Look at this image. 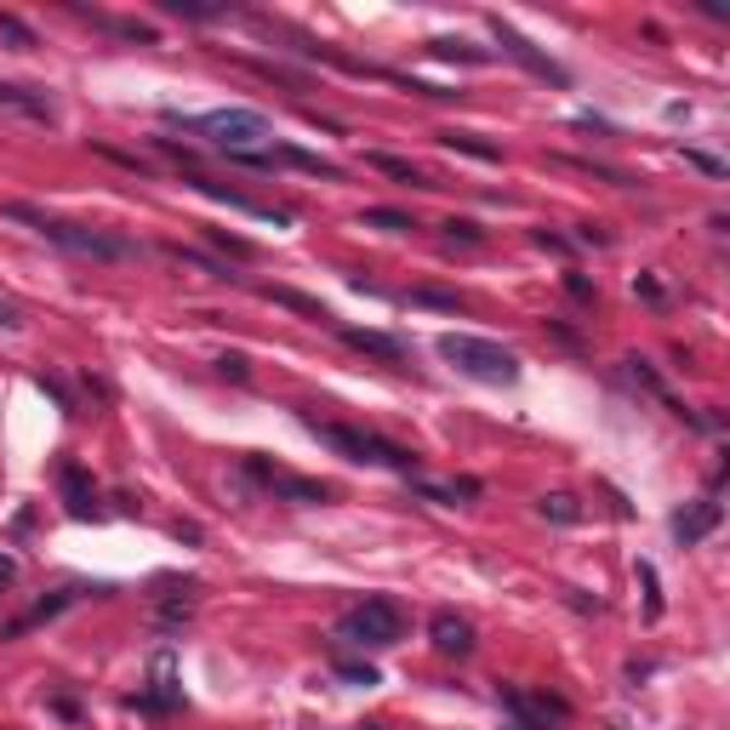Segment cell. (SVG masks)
Wrapping results in <instances>:
<instances>
[{"label":"cell","mask_w":730,"mask_h":730,"mask_svg":"<svg viewBox=\"0 0 730 730\" xmlns=\"http://www.w3.org/2000/svg\"><path fill=\"white\" fill-rule=\"evenodd\" d=\"M7 217L29 223V229H35L40 240H52V246L74 251V258H97V263H120V258H132V240H115V235H104V229H86V223H58V217H46V212H35V206H23V200H12Z\"/></svg>","instance_id":"cell-1"},{"label":"cell","mask_w":730,"mask_h":730,"mask_svg":"<svg viewBox=\"0 0 730 730\" xmlns=\"http://www.w3.org/2000/svg\"><path fill=\"white\" fill-rule=\"evenodd\" d=\"M440 360H451L463 376H474V383H496V388L519 383V355H514V348H502V343H491V337L445 332L440 337Z\"/></svg>","instance_id":"cell-2"},{"label":"cell","mask_w":730,"mask_h":730,"mask_svg":"<svg viewBox=\"0 0 730 730\" xmlns=\"http://www.w3.org/2000/svg\"><path fill=\"white\" fill-rule=\"evenodd\" d=\"M183 132H200L223 155H263V143H274V125L258 109H212L200 120H183Z\"/></svg>","instance_id":"cell-3"},{"label":"cell","mask_w":730,"mask_h":730,"mask_svg":"<svg viewBox=\"0 0 730 730\" xmlns=\"http://www.w3.org/2000/svg\"><path fill=\"white\" fill-rule=\"evenodd\" d=\"M303 428H309L320 445H332L343 463H388V468L406 474V480L417 474V457H411V451H399V445L376 440V434H360V428H343V422H320V417H303Z\"/></svg>","instance_id":"cell-4"},{"label":"cell","mask_w":730,"mask_h":730,"mask_svg":"<svg viewBox=\"0 0 730 730\" xmlns=\"http://www.w3.org/2000/svg\"><path fill=\"white\" fill-rule=\"evenodd\" d=\"M337 639L360 645V650H388V645L406 639V611H399L394 599H366V606H355L337 622Z\"/></svg>","instance_id":"cell-5"},{"label":"cell","mask_w":730,"mask_h":730,"mask_svg":"<svg viewBox=\"0 0 730 730\" xmlns=\"http://www.w3.org/2000/svg\"><path fill=\"white\" fill-rule=\"evenodd\" d=\"M491 35H496V46H502V52H508L514 63H525V69H531V74H537V81H553V86H565V69H560V63H553V58H542V52H537V46H531V40H525V35L514 29V23H502V17H491Z\"/></svg>","instance_id":"cell-6"},{"label":"cell","mask_w":730,"mask_h":730,"mask_svg":"<svg viewBox=\"0 0 730 730\" xmlns=\"http://www.w3.org/2000/svg\"><path fill=\"white\" fill-rule=\"evenodd\" d=\"M246 474H258V480H263L274 496L303 502V508H320V502H332V491H325V486H314V480H297V474H280V468H268L263 457H246Z\"/></svg>","instance_id":"cell-7"},{"label":"cell","mask_w":730,"mask_h":730,"mask_svg":"<svg viewBox=\"0 0 730 730\" xmlns=\"http://www.w3.org/2000/svg\"><path fill=\"white\" fill-rule=\"evenodd\" d=\"M332 332H337L348 348L376 355V360H388V366H406V360H411V348L399 343V337H388V332H360V325H343V320H332Z\"/></svg>","instance_id":"cell-8"},{"label":"cell","mask_w":730,"mask_h":730,"mask_svg":"<svg viewBox=\"0 0 730 730\" xmlns=\"http://www.w3.org/2000/svg\"><path fill=\"white\" fill-rule=\"evenodd\" d=\"M719 519H725V508L714 496H702V502H691V508H679L673 514V537H679V548H696L708 531H719Z\"/></svg>","instance_id":"cell-9"},{"label":"cell","mask_w":730,"mask_h":730,"mask_svg":"<svg viewBox=\"0 0 730 730\" xmlns=\"http://www.w3.org/2000/svg\"><path fill=\"white\" fill-rule=\"evenodd\" d=\"M502 708H508L514 719H531V725H542L548 730V719H565L571 708H565V702L560 696H542V691H502Z\"/></svg>","instance_id":"cell-10"},{"label":"cell","mask_w":730,"mask_h":730,"mask_svg":"<svg viewBox=\"0 0 730 730\" xmlns=\"http://www.w3.org/2000/svg\"><path fill=\"white\" fill-rule=\"evenodd\" d=\"M428 639H434L440 657H468V650H474V627L457 611H440L434 622H428Z\"/></svg>","instance_id":"cell-11"},{"label":"cell","mask_w":730,"mask_h":730,"mask_svg":"<svg viewBox=\"0 0 730 730\" xmlns=\"http://www.w3.org/2000/svg\"><path fill=\"white\" fill-rule=\"evenodd\" d=\"M132 708H143V714H171V708H183V685L171 679V657L155 662V691H137Z\"/></svg>","instance_id":"cell-12"},{"label":"cell","mask_w":730,"mask_h":730,"mask_svg":"<svg viewBox=\"0 0 730 730\" xmlns=\"http://www.w3.org/2000/svg\"><path fill=\"white\" fill-rule=\"evenodd\" d=\"M58 486H63V502H69L74 519H97V496H92V480H86L81 463H63L58 468Z\"/></svg>","instance_id":"cell-13"},{"label":"cell","mask_w":730,"mask_h":730,"mask_svg":"<svg viewBox=\"0 0 730 730\" xmlns=\"http://www.w3.org/2000/svg\"><path fill=\"white\" fill-rule=\"evenodd\" d=\"M263 297H268V303H280V309H297V314H303V320H314V325H332V309H320V303H314V297H303V291H286V286H268Z\"/></svg>","instance_id":"cell-14"},{"label":"cell","mask_w":730,"mask_h":730,"mask_svg":"<svg viewBox=\"0 0 730 730\" xmlns=\"http://www.w3.org/2000/svg\"><path fill=\"white\" fill-rule=\"evenodd\" d=\"M366 166H371V171H383V178H394V183H406V189H434L411 160H399V155H371Z\"/></svg>","instance_id":"cell-15"},{"label":"cell","mask_w":730,"mask_h":730,"mask_svg":"<svg viewBox=\"0 0 730 730\" xmlns=\"http://www.w3.org/2000/svg\"><path fill=\"white\" fill-rule=\"evenodd\" d=\"M274 155H280L286 166H297V171H314V178H325V183H343V166L309 155V148H274Z\"/></svg>","instance_id":"cell-16"},{"label":"cell","mask_w":730,"mask_h":730,"mask_svg":"<svg viewBox=\"0 0 730 730\" xmlns=\"http://www.w3.org/2000/svg\"><path fill=\"white\" fill-rule=\"evenodd\" d=\"M194 594H200V583H166V594H160V622L171 627V622H178V617H189L194 611Z\"/></svg>","instance_id":"cell-17"},{"label":"cell","mask_w":730,"mask_h":730,"mask_svg":"<svg viewBox=\"0 0 730 730\" xmlns=\"http://www.w3.org/2000/svg\"><path fill=\"white\" fill-rule=\"evenodd\" d=\"M166 258H171V263H189V268H200V274H212V280H240L229 263H212L206 251H189V246H166Z\"/></svg>","instance_id":"cell-18"},{"label":"cell","mask_w":730,"mask_h":730,"mask_svg":"<svg viewBox=\"0 0 730 730\" xmlns=\"http://www.w3.org/2000/svg\"><path fill=\"white\" fill-rule=\"evenodd\" d=\"M440 143L445 148H457V155H474V160H502V148L496 143H480V137H474V132H440Z\"/></svg>","instance_id":"cell-19"},{"label":"cell","mask_w":730,"mask_h":730,"mask_svg":"<svg viewBox=\"0 0 730 730\" xmlns=\"http://www.w3.org/2000/svg\"><path fill=\"white\" fill-rule=\"evenodd\" d=\"M537 508H542V519H553V525H576V519H583V502H576V496H565V491L542 496Z\"/></svg>","instance_id":"cell-20"},{"label":"cell","mask_w":730,"mask_h":730,"mask_svg":"<svg viewBox=\"0 0 730 730\" xmlns=\"http://www.w3.org/2000/svg\"><path fill=\"white\" fill-rule=\"evenodd\" d=\"M0 40H7L12 52H35V29L23 17H12V12H0Z\"/></svg>","instance_id":"cell-21"},{"label":"cell","mask_w":730,"mask_h":730,"mask_svg":"<svg viewBox=\"0 0 730 730\" xmlns=\"http://www.w3.org/2000/svg\"><path fill=\"white\" fill-rule=\"evenodd\" d=\"M428 52H434V58H463V63H486V58H491V52H480V46H468V40H451V35L428 40Z\"/></svg>","instance_id":"cell-22"},{"label":"cell","mask_w":730,"mask_h":730,"mask_svg":"<svg viewBox=\"0 0 730 730\" xmlns=\"http://www.w3.org/2000/svg\"><path fill=\"white\" fill-rule=\"evenodd\" d=\"M360 223H366V229H388V235H406V229H417V223H411L406 212H394V206H371Z\"/></svg>","instance_id":"cell-23"},{"label":"cell","mask_w":730,"mask_h":730,"mask_svg":"<svg viewBox=\"0 0 730 730\" xmlns=\"http://www.w3.org/2000/svg\"><path fill=\"white\" fill-rule=\"evenodd\" d=\"M171 17H189V23H212V17H229V7H200V0H160Z\"/></svg>","instance_id":"cell-24"},{"label":"cell","mask_w":730,"mask_h":730,"mask_svg":"<svg viewBox=\"0 0 730 730\" xmlns=\"http://www.w3.org/2000/svg\"><path fill=\"white\" fill-rule=\"evenodd\" d=\"M445 240H451V246H457V240H463V246H480L486 229H480V223H468V217H451V223H445Z\"/></svg>","instance_id":"cell-25"},{"label":"cell","mask_w":730,"mask_h":730,"mask_svg":"<svg viewBox=\"0 0 730 730\" xmlns=\"http://www.w3.org/2000/svg\"><path fill=\"white\" fill-rule=\"evenodd\" d=\"M639 583H645V617L657 622V617H662V594H657V565H639Z\"/></svg>","instance_id":"cell-26"},{"label":"cell","mask_w":730,"mask_h":730,"mask_svg":"<svg viewBox=\"0 0 730 730\" xmlns=\"http://www.w3.org/2000/svg\"><path fill=\"white\" fill-rule=\"evenodd\" d=\"M411 303H428V309H451V314H457L463 297H457V291H411Z\"/></svg>","instance_id":"cell-27"},{"label":"cell","mask_w":730,"mask_h":730,"mask_svg":"<svg viewBox=\"0 0 730 730\" xmlns=\"http://www.w3.org/2000/svg\"><path fill=\"white\" fill-rule=\"evenodd\" d=\"M337 673L348 679V685H366V691L376 685V668L371 662H337Z\"/></svg>","instance_id":"cell-28"},{"label":"cell","mask_w":730,"mask_h":730,"mask_svg":"<svg viewBox=\"0 0 730 730\" xmlns=\"http://www.w3.org/2000/svg\"><path fill=\"white\" fill-rule=\"evenodd\" d=\"M217 371H223V376H235V383H246V376H251V360H246V355H223Z\"/></svg>","instance_id":"cell-29"},{"label":"cell","mask_w":730,"mask_h":730,"mask_svg":"<svg viewBox=\"0 0 730 730\" xmlns=\"http://www.w3.org/2000/svg\"><path fill=\"white\" fill-rule=\"evenodd\" d=\"M565 291L576 297V303H594V280H588V274H565Z\"/></svg>","instance_id":"cell-30"},{"label":"cell","mask_w":730,"mask_h":730,"mask_svg":"<svg viewBox=\"0 0 730 730\" xmlns=\"http://www.w3.org/2000/svg\"><path fill=\"white\" fill-rule=\"evenodd\" d=\"M685 160H691L696 171H708V178H725V166H719L714 155H702V148H685Z\"/></svg>","instance_id":"cell-31"},{"label":"cell","mask_w":730,"mask_h":730,"mask_svg":"<svg viewBox=\"0 0 730 730\" xmlns=\"http://www.w3.org/2000/svg\"><path fill=\"white\" fill-rule=\"evenodd\" d=\"M576 240H583V246H606L611 235H606V229H594V223H583V229H576Z\"/></svg>","instance_id":"cell-32"},{"label":"cell","mask_w":730,"mask_h":730,"mask_svg":"<svg viewBox=\"0 0 730 730\" xmlns=\"http://www.w3.org/2000/svg\"><path fill=\"white\" fill-rule=\"evenodd\" d=\"M17 583V560H12V553H0V588H12Z\"/></svg>","instance_id":"cell-33"},{"label":"cell","mask_w":730,"mask_h":730,"mask_svg":"<svg viewBox=\"0 0 730 730\" xmlns=\"http://www.w3.org/2000/svg\"><path fill=\"white\" fill-rule=\"evenodd\" d=\"M531 240H537V246H548V251H571V240H560V235H548V229H537Z\"/></svg>","instance_id":"cell-34"},{"label":"cell","mask_w":730,"mask_h":730,"mask_svg":"<svg viewBox=\"0 0 730 730\" xmlns=\"http://www.w3.org/2000/svg\"><path fill=\"white\" fill-rule=\"evenodd\" d=\"M634 291L645 297V303H662V286L657 280H634Z\"/></svg>","instance_id":"cell-35"},{"label":"cell","mask_w":730,"mask_h":730,"mask_svg":"<svg viewBox=\"0 0 730 730\" xmlns=\"http://www.w3.org/2000/svg\"><path fill=\"white\" fill-rule=\"evenodd\" d=\"M0 325H7V332H17V325H23V320H17V309L7 303V297H0Z\"/></svg>","instance_id":"cell-36"},{"label":"cell","mask_w":730,"mask_h":730,"mask_svg":"<svg viewBox=\"0 0 730 730\" xmlns=\"http://www.w3.org/2000/svg\"><path fill=\"white\" fill-rule=\"evenodd\" d=\"M502 730H542V725H531V719H508V725H502Z\"/></svg>","instance_id":"cell-37"},{"label":"cell","mask_w":730,"mask_h":730,"mask_svg":"<svg viewBox=\"0 0 730 730\" xmlns=\"http://www.w3.org/2000/svg\"><path fill=\"white\" fill-rule=\"evenodd\" d=\"M360 730H383V725H360Z\"/></svg>","instance_id":"cell-38"}]
</instances>
